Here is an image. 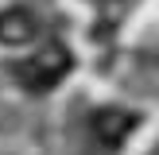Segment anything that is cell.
<instances>
[{"label":"cell","mask_w":159,"mask_h":155,"mask_svg":"<svg viewBox=\"0 0 159 155\" xmlns=\"http://www.w3.org/2000/svg\"><path fill=\"white\" fill-rule=\"evenodd\" d=\"M70 66H74V54L62 43H47V46H39L27 62L16 66V78H20V85H27L31 93H47V89H54V85L70 74Z\"/></svg>","instance_id":"6da1fadb"},{"label":"cell","mask_w":159,"mask_h":155,"mask_svg":"<svg viewBox=\"0 0 159 155\" xmlns=\"http://www.w3.org/2000/svg\"><path fill=\"white\" fill-rule=\"evenodd\" d=\"M132 128H136V113H128V108H97L93 113V136L105 147H120L132 136Z\"/></svg>","instance_id":"7a4b0ae2"},{"label":"cell","mask_w":159,"mask_h":155,"mask_svg":"<svg viewBox=\"0 0 159 155\" xmlns=\"http://www.w3.org/2000/svg\"><path fill=\"white\" fill-rule=\"evenodd\" d=\"M35 39V20H31L23 8H8V12H0V43L8 46H23Z\"/></svg>","instance_id":"3957f363"}]
</instances>
